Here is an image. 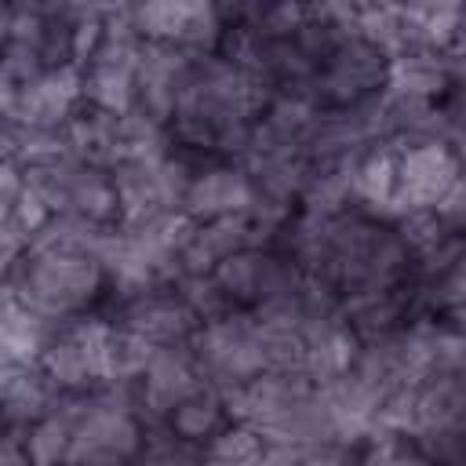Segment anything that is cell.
Wrapping results in <instances>:
<instances>
[{"label":"cell","mask_w":466,"mask_h":466,"mask_svg":"<svg viewBox=\"0 0 466 466\" xmlns=\"http://www.w3.org/2000/svg\"><path fill=\"white\" fill-rule=\"evenodd\" d=\"M135 448H138L135 419L124 408L98 400L73 426V444H69L66 462H73V466H120L135 455Z\"/></svg>","instance_id":"obj_2"},{"label":"cell","mask_w":466,"mask_h":466,"mask_svg":"<svg viewBox=\"0 0 466 466\" xmlns=\"http://www.w3.org/2000/svg\"><path fill=\"white\" fill-rule=\"evenodd\" d=\"M186 204H189L197 215L226 218V215H233L237 208H248V204H251V182H248L244 175H237V171H211V175L189 182Z\"/></svg>","instance_id":"obj_3"},{"label":"cell","mask_w":466,"mask_h":466,"mask_svg":"<svg viewBox=\"0 0 466 466\" xmlns=\"http://www.w3.org/2000/svg\"><path fill=\"white\" fill-rule=\"evenodd\" d=\"M0 466H29V455L11 444V441H0Z\"/></svg>","instance_id":"obj_6"},{"label":"cell","mask_w":466,"mask_h":466,"mask_svg":"<svg viewBox=\"0 0 466 466\" xmlns=\"http://www.w3.org/2000/svg\"><path fill=\"white\" fill-rule=\"evenodd\" d=\"M15 248H18V240H15V233L0 226V269H4V266H7L11 258H15Z\"/></svg>","instance_id":"obj_7"},{"label":"cell","mask_w":466,"mask_h":466,"mask_svg":"<svg viewBox=\"0 0 466 466\" xmlns=\"http://www.w3.org/2000/svg\"><path fill=\"white\" fill-rule=\"evenodd\" d=\"M459 189L455 157L444 142H415L397 157V200L411 211H437Z\"/></svg>","instance_id":"obj_1"},{"label":"cell","mask_w":466,"mask_h":466,"mask_svg":"<svg viewBox=\"0 0 466 466\" xmlns=\"http://www.w3.org/2000/svg\"><path fill=\"white\" fill-rule=\"evenodd\" d=\"M364 466H430V459L419 448H408L404 441H386Z\"/></svg>","instance_id":"obj_5"},{"label":"cell","mask_w":466,"mask_h":466,"mask_svg":"<svg viewBox=\"0 0 466 466\" xmlns=\"http://www.w3.org/2000/svg\"><path fill=\"white\" fill-rule=\"evenodd\" d=\"M218 415H222L218 397H215V393L197 390L193 397H186L182 404H175V408H171V426H175V433H178L182 441H197V437H204V433H211V430H215Z\"/></svg>","instance_id":"obj_4"}]
</instances>
